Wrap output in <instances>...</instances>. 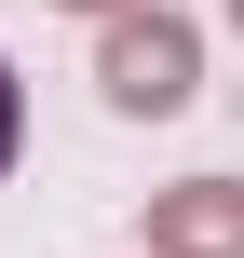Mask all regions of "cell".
Listing matches in <instances>:
<instances>
[{"label":"cell","instance_id":"cell-1","mask_svg":"<svg viewBox=\"0 0 244 258\" xmlns=\"http://www.w3.org/2000/svg\"><path fill=\"white\" fill-rule=\"evenodd\" d=\"M190 27L177 14H109V41H95V82H109V109H136V122H163V109H190Z\"/></svg>","mask_w":244,"mask_h":258},{"label":"cell","instance_id":"cell-3","mask_svg":"<svg viewBox=\"0 0 244 258\" xmlns=\"http://www.w3.org/2000/svg\"><path fill=\"white\" fill-rule=\"evenodd\" d=\"M14 150H27V95H14V68H0V177H14Z\"/></svg>","mask_w":244,"mask_h":258},{"label":"cell","instance_id":"cell-2","mask_svg":"<svg viewBox=\"0 0 244 258\" xmlns=\"http://www.w3.org/2000/svg\"><path fill=\"white\" fill-rule=\"evenodd\" d=\"M149 258H244V177H190L149 204Z\"/></svg>","mask_w":244,"mask_h":258},{"label":"cell","instance_id":"cell-4","mask_svg":"<svg viewBox=\"0 0 244 258\" xmlns=\"http://www.w3.org/2000/svg\"><path fill=\"white\" fill-rule=\"evenodd\" d=\"M95 14H122V0H95Z\"/></svg>","mask_w":244,"mask_h":258},{"label":"cell","instance_id":"cell-5","mask_svg":"<svg viewBox=\"0 0 244 258\" xmlns=\"http://www.w3.org/2000/svg\"><path fill=\"white\" fill-rule=\"evenodd\" d=\"M231 14H244V0H231Z\"/></svg>","mask_w":244,"mask_h":258}]
</instances>
